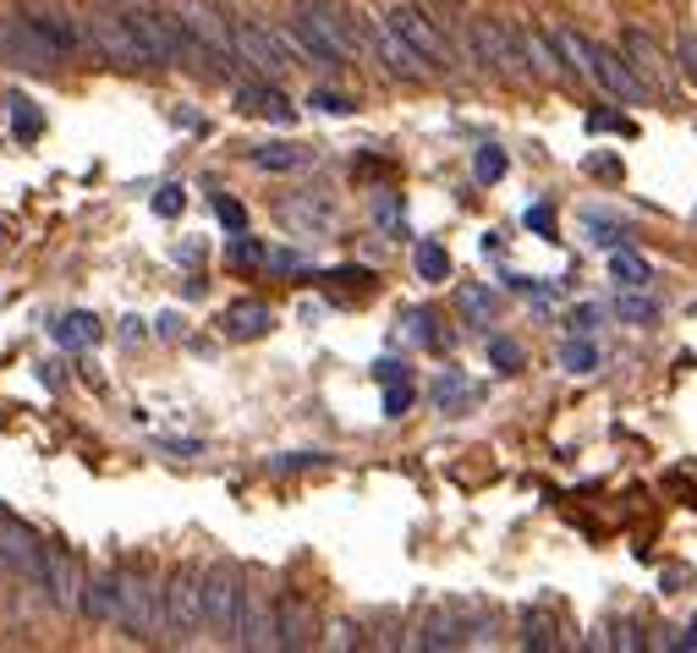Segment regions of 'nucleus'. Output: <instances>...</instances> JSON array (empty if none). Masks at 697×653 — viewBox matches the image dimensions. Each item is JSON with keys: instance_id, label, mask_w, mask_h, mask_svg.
Returning <instances> with one entry per match:
<instances>
[{"instance_id": "nucleus-1", "label": "nucleus", "mask_w": 697, "mask_h": 653, "mask_svg": "<svg viewBox=\"0 0 697 653\" xmlns=\"http://www.w3.org/2000/svg\"><path fill=\"white\" fill-rule=\"evenodd\" d=\"M467 61L495 72V78H527L522 61V39H517V22H495V17H467V39H461Z\"/></svg>"}, {"instance_id": "nucleus-2", "label": "nucleus", "mask_w": 697, "mask_h": 653, "mask_svg": "<svg viewBox=\"0 0 697 653\" xmlns=\"http://www.w3.org/2000/svg\"><path fill=\"white\" fill-rule=\"evenodd\" d=\"M121 632L132 637H160L166 632V582L143 565H127L121 571Z\"/></svg>"}, {"instance_id": "nucleus-3", "label": "nucleus", "mask_w": 697, "mask_h": 653, "mask_svg": "<svg viewBox=\"0 0 697 653\" xmlns=\"http://www.w3.org/2000/svg\"><path fill=\"white\" fill-rule=\"evenodd\" d=\"M385 22H390L429 67H450V61H456V44H450V33L429 17V6H418V0H390V6H385Z\"/></svg>"}, {"instance_id": "nucleus-4", "label": "nucleus", "mask_w": 697, "mask_h": 653, "mask_svg": "<svg viewBox=\"0 0 697 653\" xmlns=\"http://www.w3.org/2000/svg\"><path fill=\"white\" fill-rule=\"evenodd\" d=\"M198 626H203V571L187 560L166 582V637L171 643H192Z\"/></svg>"}, {"instance_id": "nucleus-5", "label": "nucleus", "mask_w": 697, "mask_h": 653, "mask_svg": "<svg viewBox=\"0 0 697 653\" xmlns=\"http://www.w3.org/2000/svg\"><path fill=\"white\" fill-rule=\"evenodd\" d=\"M242 571L237 565H209L203 571V626L215 632V637H226L231 643V632H237V610H242Z\"/></svg>"}, {"instance_id": "nucleus-6", "label": "nucleus", "mask_w": 697, "mask_h": 653, "mask_svg": "<svg viewBox=\"0 0 697 653\" xmlns=\"http://www.w3.org/2000/svg\"><path fill=\"white\" fill-rule=\"evenodd\" d=\"M231 44H237V61H248L263 78H280L291 67L286 56V33H269L263 22H248V17H231Z\"/></svg>"}, {"instance_id": "nucleus-7", "label": "nucleus", "mask_w": 697, "mask_h": 653, "mask_svg": "<svg viewBox=\"0 0 697 653\" xmlns=\"http://www.w3.org/2000/svg\"><path fill=\"white\" fill-rule=\"evenodd\" d=\"M368 50L379 56V67H385L396 83H424V78L435 72V67H429V61H424V56H418V50H412V44H407V39L385 22V17H379V22H368Z\"/></svg>"}, {"instance_id": "nucleus-8", "label": "nucleus", "mask_w": 697, "mask_h": 653, "mask_svg": "<svg viewBox=\"0 0 697 653\" xmlns=\"http://www.w3.org/2000/svg\"><path fill=\"white\" fill-rule=\"evenodd\" d=\"M588 83H599L610 99H626V104H643V99H648V78L631 67V56H620V50H610V44H594Z\"/></svg>"}, {"instance_id": "nucleus-9", "label": "nucleus", "mask_w": 697, "mask_h": 653, "mask_svg": "<svg viewBox=\"0 0 697 653\" xmlns=\"http://www.w3.org/2000/svg\"><path fill=\"white\" fill-rule=\"evenodd\" d=\"M231 649H248V653L280 649V615H275V604L263 599L259 587H242V610H237Z\"/></svg>"}, {"instance_id": "nucleus-10", "label": "nucleus", "mask_w": 697, "mask_h": 653, "mask_svg": "<svg viewBox=\"0 0 697 653\" xmlns=\"http://www.w3.org/2000/svg\"><path fill=\"white\" fill-rule=\"evenodd\" d=\"M88 28H93V50H99L104 61H116V67H127V72L149 67V56H143V44H138L132 22H127V11H110V6H104Z\"/></svg>"}, {"instance_id": "nucleus-11", "label": "nucleus", "mask_w": 697, "mask_h": 653, "mask_svg": "<svg viewBox=\"0 0 697 653\" xmlns=\"http://www.w3.org/2000/svg\"><path fill=\"white\" fill-rule=\"evenodd\" d=\"M280 33H286V44H291L297 56H308L313 67H347V61H351L347 50H341V39H336L325 22H313L302 6L286 17V28H280Z\"/></svg>"}, {"instance_id": "nucleus-12", "label": "nucleus", "mask_w": 697, "mask_h": 653, "mask_svg": "<svg viewBox=\"0 0 697 653\" xmlns=\"http://www.w3.org/2000/svg\"><path fill=\"white\" fill-rule=\"evenodd\" d=\"M0 565L17 571V576H28L33 587H44V576H50V544H39L22 522H0Z\"/></svg>"}, {"instance_id": "nucleus-13", "label": "nucleus", "mask_w": 697, "mask_h": 653, "mask_svg": "<svg viewBox=\"0 0 697 653\" xmlns=\"http://www.w3.org/2000/svg\"><path fill=\"white\" fill-rule=\"evenodd\" d=\"M44 593H50L61 610H83L88 576H83V565L72 560V550H56V544H50V576H44Z\"/></svg>"}, {"instance_id": "nucleus-14", "label": "nucleus", "mask_w": 697, "mask_h": 653, "mask_svg": "<svg viewBox=\"0 0 697 653\" xmlns=\"http://www.w3.org/2000/svg\"><path fill=\"white\" fill-rule=\"evenodd\" d=\"M517 39H522L527 78L549 83V78H560V72H566V56L555 50V39H549V33H532V28H522V22H517Z\"/></svg>"}, {"instance_id": "nucleus-15", "label": "nucleus", "mask_w": 697, "mask_h": 653, "mask_svg": "<svg viewBox=\"0 0 697 653\" xmlns=\"http://www.w3.org/2000/svg\"><path fill=\"white\" fill-rule=\"evenodd\" d=\"M237 110L242 115H263V121H291L297 115L291 99L280 89H269V83H237Z\"/></svg>"}, {"instance_id": "nucleus-16", "label": "nucleus", "mask_w": 697, "mask_h": 653, "mask_svg": "<svg viewBox=\"0 0 697 653\" xmlns=\"http://www.w3.org/2000/svg\"><path fill=\"white\" fill-rule=\"evenodd\" d=\"M275 615H280V649H313V610L302 604V599H280L275 604Z\"/></svg>"}, {"instance_id": "nucleus-17", "label": "nucleus", "mask_w": 697, "mask_h": 653, "mask_svg": "<svg viewBox=\"0 0 697 653\" xmlns=\"http://www.w3.org/2000/svg\"><path fill=\"white\" fill-rule=\"evenodd\" d=\"M83 615H93V621H121V571H99V576L88 582Z\"/></svg>"}, {"instance_id": "nucleus-18", "label": "nucleus", "mask_w": 697, "mask_h": 653, "mask_svg": "<svg viewBox=\"0 0 697 653\" xmlns=\"http://www.w3.org/2000/svg\"><path fill=\"white\" fill-rule=\"evenodd\" d=\"M620 44H626V56H631V67L643 72V78H654V83H665L670 78V67H665V50L643 33V28H626L620 33Z\"/></svg>"}, {"instance_id": "nucleus-19", "label": "nucleus", "mask_w": 697, "mask_h": 653, "mask_svg": "<svg viewBox=\"0 0 697 653\" xmlns=\"http://www.w3.org/2000/svg\"><path fill=\"white\" fill-rule=\"evenodd\" d=\"M220 324H226V335H231V341H259V335L275 330V313H269L263 302H237Z\"/></svg>"}, {"instance_id": "nucleus-20", "label": "nucleus", "mask_w": 697, "mask_h": 653, "mask_svg": "<svg viewBox=\"0 0 697 653\" xmlns=\"http://www.w3.org/2000/svg\"><path fill=\"white\" fill-rule=\"evenodd\" d=\"M39 28H44V39L61 50V56H72V50H83V28L72 22V17H61V11H44V17H33Z\"/></svg>"}, {"instance_id": "nucleus-21", "label": "nucleus", "mask_w": 697, "mask_h": 653, "mask_svg": "<svg viewBox=\"0 0 697 653\" xmlns=\"http://www.w3.org/2000/svg\"><path fill=\"white\" fill-rule=\"evenodd\" d=\"M6 110H11V132H17L22 143L44 132V110H39L28 93H6Z\"/></svg>"}, {"instance_id": "nucleus-22", "label": "nucleus", "mask_w": 697, "mask_h": 653, "mask_svg": "<svg viewBox=\"0 0 697 653\" xmlns=\"http://www.w3.org/2000/svg\"><path fill=\"white\" fill-rule=\"evenodd\" d=\"M253 165H259V171H302V165H308V149H297V143H259V149H253Z\"/></svg>"}, {"instance_id": "nucleus-23", "label": "nucleus", "mask_w": 697, "mask_h": 653, "mask_svg": "<svg viewBox=\"0 0 697 653\" xmlns=\"http://www.w3.org/2000/svg\"><path fill=\"white\" fill-rule=\"evenodd\" d=\"M56 341L83 352V346L99 341V319H93V313H61V319H56Z\"/></svg>"}, {"instance_id": "nucleus-24", "label": "nucleus", "mask_w": 697, "mask_h": 653, "mask_svg": "<svg viewBox=\"0 0 697 653\" xmlns=\"http://www.w3.org/2000/svg\"><path fill=\"white\" fill-rule=\"evenodd\" d=\"M429 395H435V406H439V412H461V406L472 401V390H467V379H461V373H439V379H435V390H429Z\"/></svg>"}, {"instance_id": "nucleus-25", "label": "nucleus", "mask_w": 697, "mask_h": 653, "mask_svg": "<svg viewBox=\"0 0 697 653\" xmlns=\"http://www.w3.org/2000/svg\"><path fill=\"white\" fill-rule=\"evenodd\" d=\"M522 649H538V653L560 649V637H555V621H549V615L527 610V615H522Z\"/></svg>"}, {"instance_id": "nucleus-26", "label": "nucleus", "mask_w": 697, "mask_h": 653, "mask_svg": "<svg viewBox=\"0 0 697 653\" xmlns=\"http://www.w3.org/2000/svg\"><path fill=\"white\" fill-rule=\"evenodd\" d=\"M610 275H615V280H626V285H648V275H654V270H648V264H643L637 253L615 248V253H610Z\"/></svg>"}, {"instance_id": "nucleus-27", "label": "nucleus", "mask_w": 697, "mask_h": 653, "mask_svg": "<svg viewBox=\"0 0 697 653\" xmlns=\"http://www.w3.org/2000/svg\"><path fill=\"white\" fill-rule=\"evenodd\" d=\"M560 369H571V373H594V369H599V352H594L588 341H566V346H560Z\"/></svg>"}, {"instance_id": "nucleus-28", "label": "nucleus", "mask_w": 697, "mask_h": 653, "mask_svg": "<svg viewBox=\"0 0 697 653\" xmlns=\"http://www.w3.org/2000/svg\"><path fill=\"white\" fill-rule=\"evenodd\" d=\"M418 275H424V280H445V275H450V253H445L439 242H424V248H418Z\"/></svg>"}, {"instance_id": "nucleus-29", "label": "nucleus", "mask_w": 697, "mask_h": 653, "mask_svg": "<svg viewBox=\"0 0 697 653\" xmlns=\"http://www.w3.org/2000/svg\"><path fill=\"white\" fill-rule=\"evenodd\" d=\"M461 313H467L472 324H489V319H495V297L478 291V285H467V291H461Z\"/></svg>"}, {"instance_id": "nucleus-30", "label": "nucleus", "mask_w": 697, "mask_h": 653, "mask_svg": "<svg viewBox=\"0 0 697 653\" xmlns=\"http://www.w3.org/2000/svg\"><path fill=\"white\" fill-rule=\"evenodd\" d=\"M231 264H237V270L269 264V248H263V242H253V237H237V242H231Z\"/></svg>"}, {"instance_id": "nucleus-31", "label": "nucleus", "mask_w": 697, "mask_h": 653, "mask_svg": "<svg viewBox=\"0 0 697 653\" xmlns=\"http://www.w3.org/2000/svg\"><path fill=\"white\" fill-rule=\"evenodd\" d=\"M472 177H478V182H500V177H506V154H500V149H478Z\"/></svg>"}, {"instance_id": "nucleus-32", "label": "nucleus", "mask_w": 697, "mask_h": 653, "mask_svg": "<svg viewBox=\"0 0 697 653\" xmlns=\"http://www.w3.org/2000/svg\"><path fill=\"white\" fill-rule=\"evenodd\" d=\"M489 363L500 373H517L522 369V346L517 341H489Z\"/></svg>"}, {"instance_id": "nucleus-33", "label": "nucleus", "mask_w": 697, "mask_h": 653, "mask_svg": "<svg viewBox=\"0 0 697 653\" xmlns=\"http://www.w3.org/2000/svg\"><path fill=\"white\" fill-rule=\"evenodd\" d=\"M615 313H620L626 324H648L659 308H654V302H643V297H620V302H615Z\"/></svg>"}, {"instance_id": "nucleus-34", "label": "nucleus", "mask_w": 697, "mask_h": 653, "mask_svg": "<svg viewBox=\"0 0 697 653\" xmlns=\"http://www.w3.org/2000/svg\"><path fill=\"white\" fill-rule=\"evenodd\" d=\"M308 110H325V115H347L351 99H347V93H330V89H313V93H308Z\"/></svg>"}, {"instance_id": "nucleus-35", "label": "nucleus", "mask_w": 697, "mask_h": 653, "mask_svg": "<svg viewBox=\"0 0 697 653\" xmlns=\"http://www.w3.org/2000/svg\"><path fill=\"white\" fill-rule=\"evenodd\" d=\"M412 406V390H407V379H396V384H385V418H401Z\"/></svg>"}, {"instance_id": "nucleus-36", "label": "nucleus", "mask_w": 697, "mask_h": 653, "mask_svg": "<svg viewBox=\"0 0 697 653\" xmlns=\"http://www.w3.org/2000/svg\"><path fill=\"white\" fill-rule=\"evenodd\" d=\"M374 214H379V225H385V231H401V203H396L390 192H379V198H374Z\"/></svg>"}, {"instance_id": "nucleus-37", "label": "nucleus", "mask_w": 697, "mask_h": 653, "mask_svg": "<svg viewBox=\"0 0 697 653\" xmlns=\"http://www.w3.org/2000/svg\"><path fill=\"white\" fill-rule=\"evenodd\" d=\"M676 61L687 67V78L697 83V33H681V39H676Z\"/></svg>"}, {"instance_id": "nucleus-38", "label": "nucleus", "mask_w": 697, "mask_h": 653, "mask_svg": "<svg viewBox=\"0 0 697 653\" xmlns=\"http://www.w3.org/2000/svg\"><path fill=\"white\" fill-rule=\"evenodd\" d=\"M181 203H187L181 187H160V192H155V214H181Z\"/></svg>"}, {"instance_id": "nucleus-39", "label": "nucleus", "mask_w": 697, "mask_h": 653, "mask_svg": "<svg viewBox=\"0 0 697 653\" xmlns=\"http://www.w3.org/2000/svg\"><path fill=\"white\" fill-rule=\"evenodd\" d=\"M407 324H412V335H418L424 346H439V335H435V313H412Z\"/></svg>"}, {"instance_id": "nucleus-40", "label": "nucleus", "mask_w": 697, "mask_h": 653, "mask_svg": "<svg viewBox=\"0 0 697 653\" xmlns=\"http://www.w3.org/2000/svg\"><path fill=\"white\" fill-rule=\"evenodd\" d=\"M215 209H220V220H226L231 231H242V225H248V214H242V203H237V198H220Z\"/></svg>"}, {"instance_id": "nucleus-41", "label": "nucleus", "mask_w": 697, "mask_h": 653, "mask_svg": "<svg viewBox=\"0 0 697 653\" xmlns=\"http://www.w3.org/2000/svg\"><path fill=\"white\" fill-rule=\"evenodd\" d=\"M527 225H532V231H544V237H555V214H549L544 203H538V209H527Z\"/></svg>"}, {"instance_id": "nucleus-42", "label": "nucleus", "mask_w": 697, "mask_h": 653, "mask_svg": "<svg viewBox=\"0 0 697 653\" xmlns=\"http://www.w3.org/2000/svg\"><path fill=\"white\" fill-rule=\"evenodd\" d=\"M588 324H599V308H577L571 313V330H588Z\"/></svg>"}, {"instance_id": "nucleus-43", "label": "nucleus", "mask_w": 697, "mask_h": 653, "mask_svg": "<svg viewBox=\"0 0 697 653\" xmlns=\"http://www.w3.org/2000/svg\"><path fill=\"white\" fill-rule=\"evenodd\" d=\"M670 649H681V653H687V649H697V621L687 626V632H681V637H676V643H670Z\"/></svg>"}, {"instance_id": "nucleus-44", "label": "nucleus", "mask_w": 697, "mask_h": 653, "mask_svg": "<svg viewBox=\"0 0 697 653\" xmlns=\"http://www.w3.org/2000/svg\"><path fill=\"white\" fill-rule=\"evenodd\" d=\"M0 571H6V565H0Z\"/></svg>"}]
</instances>
